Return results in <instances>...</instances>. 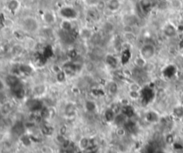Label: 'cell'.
<instances>
[{"label": "cell", "instance_id": "cell-1", "mask_svg": "<svg viewBox=\"0 0 183 153\" xmlns=\"http://www.w3.org/2000/svg\"><path fill=\"white\" fill-rule=\"evenodd\" d=\"M22 29L28 33H36L39 29V22L32 16L25 17L22 22Z\"/></svg>", "mask_w": 183, "mask_h": 153}, {"label": "cell", "instance_id": "cell-2", "mask_svg": "<svg viewBox=\"0 0 183 153\" xmlns=\"http://www.w3.org/2000/svg\"><path fill=\"white\" fill-rule=\"evenodd\" d=\"M59 14L62 18L64 20H75L78 18V12L75 8L72 6H63L61 9L59 10Z\"/></svg>", "mask_w": 183, "mask_h": 153}, {"label": "cell", "instance_id": "cell-3", "mask_svg": "<svg viewBox=\"0 0 183 153\" xmlns=\"http://www.w3.org/2000/svg\"><path fill=\"white\" fill-rule=\"evenodd\" d=\"M155 55V45L151 43H147L145 44L141 49H140V55L146 59V60H150L152 59Z\"/></svg>", "mask_w": 183, "mask_h": 153}, {"label": "cell", "instance_id": "cell-4", "mask_svg": "<svg viewBox=\"0 0 183 153\" xmlns=\"http://www.w3.org/2000/svg\"><path fill=\"white\" fill-rule=\"evenodd\" d=\"M155 96L154 90L149 87H145L140 90V98L144 103H148Z\"/></svg>", "mask_w": 183, "mask_h": 153}, {"label": "cell", "instance_id": "cell-5", "mask_svg": "<svg viewBox=\"0 0 183 153\" xmlns=\"http://www.w3.org/2000/svg\"><path fill=\"white\" fill-rule=\"evenodd\" d=\"M26 105L28 107V109L32 111V112H37V111H40L41 109H43V103L42 102L37 98H31L29 99L26 103Z\"/></svg>", "mask_w": 183, "mask_h": 153}, {"label": "cell", "instance_id": "cell-6", "mask_svg": "<svg viewBox=\"0 0 183 153\" xmlns=\"http://www.w3.org/2000/svg\"><path fill=\"white\" fill-rule=\"evenodd\" d=\"M164 35L166 38H174L178 33L177 27H175L172 23H168L164 28Z\"/></svg>", "mask_w": 183, "mask_h": 153}, {"label": "cell", "instance_id": "cell-7", "mask_svg": "<svg viewBox=\"0 0 183 153\" xmlns=\"http://www.w3.org/2000/svg\"><path fill=\"white\" fill-rule=\"evenodd\" d=\"M42 19L44 21L45 23H47V25H53L56 22V16L55 13L52 11H46L42 15Z\"/></svg>", "mask_w": 183, "mask_h": 153}, {"label": "cell", "instance_id": "cell-8", "mask_svg": "<svg viewBox=\"0 0 183 153\" xmlns=\"http://www.w3.org/2000/svg\"><path fill=\"white\" fill-rule=\"evenodd\" d=\"M5 82H6V85L8 87L12 88L14 87L15 85H17L18 83L21 82V79L15 74H9V75H7L6 76Z\"/></svg>", "mask_w": 183, "mask_h": 153}, {"label": "cell", "instance_id": "cell-9", "mask_svg": "<svg viewBox=\"0 0 183 153\" xmlns=\"http://www.w3.org/2000/svg\"><path fill=\"white\" fill-rule=\"evenodd\" d=\"M63 71H64L67 75L75 73L76 71H79V64L72 62V61L66 62L65 64H64V66H63Z\"/></svg>", "mask_w": 183, "mask_h": 153}, {"label": "cell", "instance_id": "cell-10", "mask_svg": "<svg viewBox=\"0 0 183 153\" xmlns=\"http://www.w3.org/2000/svg\"><path fill=\"white\" fill-rule=\"evenodd\" d=\"M59 37L62 39V41H64L65 44H71L74 41V36L72 35V31L68 32L61 29V31L59 32Z\"/></svg>", "mask_w": 183, "mask_h": 153}, {"label": "cell", "instance_id": "cell-11", "mask_svg": "<svg viewBox=\"0 0 183 153\" xmlns=\"http://www.w3.org/2000/svg\"><path fill=\"white\" fill-rule=\"evenodd\" d=\"M139 8H140V10H141V12H142L144 14L148 13L151 11V9L153 8L150 0H140V1H139Z\"/></svg>", "mask_w": 183, "mask_h": 153}, {"label": "cell", "instance_id": "cell-12", "mask_svg": "<svg viewBox=\"0 0 183 153\" xmlns=\"http://www.w3.org/2000/svg\"><path fill=\"white\" fill-rule=\"evenodd\" d=\"M21 6V2L19 0H8L6 3V7L11 13H15L19 10Z\"/></svg>", "mask_w": 183, "mask_h": 153}, {"label": "cell", "instance_id": "cell-13", "mask_svg": "<svg viewBox=\"0 0 183 153\" xmlns=\"http://www.w3.org/2000/svg\"><path fill=\"white\" fill-rule=\"evenodd\" d=\"M106 7L109 11L117 12L121 7V1L120 0H108Z\"/></svg>", "mask_w": 183, "mask_h": 153}, {"label": "cell", "instance_id": "cell-14", "mask_svg": "<svg viewBox=\"0 0 183 153\" xmlns=\"http://www.w3.org/2000/svg\"><path fill=\"white\" fill-rule=\"evenodd\" d=\"M105 61L107 65L111 68H116L118 65V60L116 59L115 56H114L113 55H106L105 56Z\"/></svg>", "mask_w": 183, "mask_h": 153}, {"label": "cell", "instance_id": "cell-15", "mask_svg": "<svg viewBox=\"0 0 183 153\" xmlns=\"http://www.w3.org/2000/svg\"><path fill=\"white\" fill-rule=\"evenodd\" d=\"M176 68H175V66L173 65H169L167 66L166 68L163 71V74H164V76L167 77V78H171L172 76L175 75V73H176Z\"/></svg>", "mask_w": 183, "mask_h": 153}, {"label": "cell", "instance_id": "cell-16", "mask_svg": "<svg viewBox=\"0 0 183 153\" xmlns=\"http://www.w3.org/2000/svg\"><path fill=\"white\" fill-rule=\"evenodd\" d=\"M123 128L125 129V131L129 133H135L137 130V125L136 123L131 120H127L125 122V124L123 125Z\"/></svg>", "mask_w": 183, "mask_h": 153}, {"label": "cell", "instance_id": "cell-17", "mask_svg": "<svg viewBox=\"0 0 183 153\" xmlns=\"http://www.w3.org/2000/svg\"><path fill=\"white\" fill-rule=\"evenodd\" d=\"M24 130H25V127L21 122H18L13 126V133L15 134L16 135H19V136H21L24 134Z\"/></svg>", "mask_w": 183, "mask_h": 153}, {"label": "cell", "instance_id": "cell-18", "mask_svg": "<svg viewBox=\"0 0 183 153\" xmlns=\"http://www.w3.org/2000/svg\"><path fill=\"white\" fill-rule=\"evenodd\" d=\"M127 117L125 116V115L123 114L122 112L121 113H119V114L115 115V118H114V124L116 125V126H121V125H124L125 124V122L127 121Z\"/></svg>", "mask_w": 183, "mask_h": 153}, {"label": "cell", "instance_id": "cell-19", "mask_svg": "<svg viewBox=\"0 0 183 153\" xmlns=\"http://www.w3.org/2000/svg\"><path fill=\"white\" fill-rule=\"evenodd\" d=\"M122 112L123 114L125 115L127 118H131V117H133L134 114H135V111H134V109L132 106H130V105H123L122 106Z\"/></svg>", "mask_w": 183, "mask_h": 153}, {"label": "cell", "instance_id": "cell-20", "mask_svg": "<svg viewBox=\"0 0 183 153\" xmlns=\"http://www.w3.org/2000/svg\"><path fill=\"white\" fill-rule=\"evenodd\" d=\"M130 57H131V53H130V51L129 49H123L122 55H121V61H122V64L124 65V64L128 63L130 59Z\"/></svg>", "mask_w": 183, "mask_h": 153}, {"label": "cell", "instance_id": "cell-21", "mask_svg": "<svg viewBox=\"0 0 183 153\" xmlns=\"http://www.w3.org/2000/svg\"><path fill=\"white\" fill-rule=\"evenodd\" d=\"M146 119L150 123H155L159 120V116L155 111H148L146 115Z\"/></svg>", "mask_w": 183, "mask_h": 153}, {"label": "cell", "instance_id": "cell-22", "mask_svg": "<svg viewBox=\"0 0 183 153\" xmlns=\"http://www.w3.org/2000/svg\"><path fill=\"white\" fill-rule=\"evenodd\" d=\"M46 90H47L46 86L43 85V84H39V85H37V86L34 87L33 93L35 95H37V96H40V95L44 94Z\"/></svg>", "mask_w": 183, "mask_h": 153}, {"label": "cell", "instance_id": "cell-23", "mask_svg": "<svg viewBox=\"0 0 183 153\" xmlns=\"http://www.w3.org/2000/svg\"><path fill=\"white\" fill-rule=\"evenodd\" d=\"M123 22L125 23V25H130V26H134L137 24L138 19L135 15H126L123 19Z\"/></svg>", "mask_w": 183, "mask_h": 153}, {"label": "cell", "instance_id": "cell-24", "mask_svg": "<svg viewBox=\"0 0 183 153\" xmlns=\"http://www.w3.org/2000/svg\"><path fill=\"white\" fill-rule=\"evenodd\" d=\"M19 67V71L20 73H22L23 75H30L32 73V68L28 64H21V65L18 66Z\"/></svg>", "mask_w": 183, "mask_h": 153}, {"label": "cell", "instance_id": "cell-25", "mask_svg": "<svg viewBox=\"0 0 183 153\" xmlns=\"http://www.w3.org/2000/svg\"><path fill=\"white\" fill-rule=\"evenodd\" d=\"M61 29L62 30H64V31H68V32L72 31V24L71 21L64 20L61 22Z\"/></svg>", "mask_w": 183, "mask_h": 153}, {"label": "cell", "instance_id": "cell-26", "mask_svg": "<svg viewBox=\"0 0 183 153\" xmlns=\"http://www.w3.org/2000/svg\"><path fill=\"white\" fill-rule=\"evenodd\" d=\"M84 107H85V109L87 111H89V112H93L96 110L97 109V105L93 101H91V100H88V101H86V103L84 104Z\"/></svg>", "mask_w": 183, "mask_h": 153}, {"label": "cell", "instance_id": "cell-27", "mask_svg": "<svg viewBox=\"0 0 183 153\" xmlns=\"http://www.w3.org/2000/svg\"><path fill=\"white\" fill-rule=\"evenodd\" d=\"M104 117H105V119H106V120L107 122H112V121H114V118H115V113L112 110V109H107L105 111V114H104Z\"/></svg>", "mask_w": 183, "mask_h": 153}, {"label": "cell", "instance_id": "cell-28", "mask_svg": "<svg viewBox=\"0 0 183 153\" xmlns=\"http://www.w3.org/2000/svg\"><path fill=\"white\" fill-rule=\"evenodd\" d=\"M147 60L144 59L141 55H139V57L136 58L135 60V65L137 68H140V69H144L146 65H147Z\"/></svg>", "mask_w": 183, "mask_h": 153}, {"label": "cell", "instance_id": "cell-29", "mask_svg": "<svg viewBox=\"0 0 183 153\" xmlns=\"http://www.w3.org/2000/svg\"><path fill=\"white\" fill-rule=\"evenodd\" d=\"M107 90H108L109 93H111V94H116L118 93V90H119V87L115 82H110L107 87Z\"/></svg>", "mask_w": 183, "mask_h": 153}, {"label": "cell", "instance_id": "cell-30", "mask_svg": "<svg viewBox=\"0 0 183 153\" xmlns=\"http://www.w3.org/2000/svg\"><path fill=\"white\" fill-rule=\"evenodd\" d=\"M66 76L67 74L63 70L59 71V72L56 73V79L58 83L64 82L66 80Z\"/></svg>", "mask_w": 183, "mask_h": 153}, {"label": "cell", "instance_id": "cell-31", "mask_svg": "<svg viewBox=\"0 0 183 153\" xmlns=\"http://www.w3.org/2000/svg\"><path fill=\"white\" fill-rule=\"evenodd\" d=\"M20 140H21V142H22V143L24 146H30V144L32 142L31 138L29 135H25V134H23L22 135L20 136Z\"/></svg>", "mask_w": 183, "mask_h": 153}, {"label": "cell", "instance_id": "cell-32", "mask_svg": "<svg viewBox=\"0 0 183 153\" xmlns=\"http://www.w3.org/2000/svg\"><path fill=\"white\" fill-rule=\"evenodd\" d=\"M79 145L82 150H86L87 148H89L90 145H93V144L91 143V141L88 138H82L79 142Z\"/></svg>", "mask_w": 183, "mask_h": 153}, {"label": "cell", "instance_id": "cell-33", "mask_svg": "<svg viewBox=\"0 0 183 153\" xmlns=\"http://www.w3.org/2000/svg\"><path fill=\"white\" fill-rule=\"evenodd\" d=\"M182 1L181 0H171L170 6L174 10H180L182 7Z\"/></svg>", "mask_w": 183, "mask_h": 153}, {"label": "cell", "instance_id": "cell-34", "mask_svg": "<svg viewBox=\"0 0 183 153\" xmlns=\"http://www.w3.org/2000/svg\"><path fill=\"white\" fill-rule=\"evenodd\" d=\"M53 55V51H52V48H51V46L49 45H47V46H46L43 51H42V53H41V56H42V58H48V57H51Z\"/></svg>", "mask_w": 183, "mask_h": 153}, {"label": "cell", "instance_id": "cell-35", "mask_svg": "<svg viewBox=\"0 0 183 153\" xmlns=\"http://www.w3.org/2000/svg\"><path fill=\"white\" fill-rule=\"evenodd\" d=\"M65 114L69 117L73 116L75 114V106L72 103L67 104L66 107H65Z\"/></svg>", "mask_w": 183, "mask_h": 153}, {"label": "cell", "instance_id": "cell-36", "mask_svg": "<svg viewBox=\"0 0 183 153\" xmlns=\"http://www.w3.org/2000/svg\"><path fill=\"white\" fill-rule=\"evenodd\" d=\"M1 112H2V114L6 115L8 114L10 111H11L12 107H11V104L8 103H5L2 104V106H1Z\"/></svg>", "mask_w": 183, "mask_h": 153}, {"label": "cell", "instance_id": "cell-37", "mask_svg": "<svg viewBox=\"0 0 183 153\" xmlns=\"http://www.w3.org/2000/svg\"><path fill=\"white\" fill-rule=\"evenodd\" d=\"M173 115L176 118H182L183 117V107L181 106H178L173 109Z\"/></svg>", "mask_w": 183, "mask_h": 153}, {"label": "cell", "instance_id": "cell-38", "mask_svg": "<svg viewBox=\"0 0 183 153\" xmlns=\"http://www.w3.org/2000/svg\"><path fill=\"white\" fill-rule=\"evenodd\" d=\"M104 29H105V32L106 33H111L114 31V24L111 23V22H107L105 23V25H104Z\"/></svg>", "mask_w": 183, "mask_h": 153}, {"label": "cell", "instance_id": "cell-39", "mask_svg": "<svg viewBox=\"0 0 183 153\" xmlns=\"http://www.w3.org/2000/svg\"><path fill=\"white\" fill-rule=\"evenodd\" d=\"M41 132L44 134L45 135H50L53 133V129H52L51 126L44 125V126H41Z\"/></svg>", "mask_w": 183, "mask_h": 153}, {"label": "cell", "instance_id": "cell-40", "mask_svg": "<svg viewBox=\"0 0 183 153\" xmlns=\"http://www.w3.org/2000/svg\"><path fill=\"white\" fill-rule=\"evenodd\" d=\"M111 109H112V110L115 113V115H117L122 112V105H121V104H119V103H114L112 105Z\"/></svg>", "mask_w": 183, "mask_h": 153}, {"label": "cell", "instance_id": "cell-41", "mask_svg": "<svg viewBox=\"0 0 183 153\" xmlns=\"http://www.w3.org/2000/svg\"><path fill=\"white\" fill-rule=\"evenodd\" d=\"M129 89H130V91H140L141 87L139 86V84L138 82H134L131 83L129 86Z\"/></svg>", "mask_w": 183, "mask_h": 153}, {"label": "cell", "instance_id": "cell-42", "mask_svg": "<svg viewBox=\"0 0 183 153\" xmlns=\"http://www.w3.org/2000/svg\"><path fill=\"white\" fill-rule=\"evenodd\" d=\"M85 4L90 7H96L97 4L100 2V0H84Z\"/></svg>", "mask_w": 183, "mask_h": 153}, {"label": "cell", "instance_id": "cell-43", "mask_svg": "<svg viewBox=\"0 0 183 153\" xmlns=\"http://www.w3.org/2000/svg\"><path fill=\"white\" fill-rule=\"evenodd\" d=\"M129 95L131 99L137 100V99L140 98V91H130Z\"/></svg>", "mask_w": 183, "mask_h": 153}, {"label": "cell", "instance_id": "cell-44", "mask_svg": "<svg viewBox=\"0 0 183 153\" xmlns=\"http://www.w3.org/2000/svg\"><path fill=\"white\" fill-rule=\"evenodd\" d=\"M22 52V47L21 46V45H15V46H14V47H13V53H14V55H20Z\"/></svg>", "mask_w": 183, "mask_h": 153}, {"label": "cell", "instance_id": "cell-45", "mask_svg": "<svg viewBox=\"0 0 183 153\" xmlns=\"http://www.w3.org/2000/svg\"><path fill=\"white\" fill-rule=\"evenodd\" d=\"M97 7V11H103L105 8L106 7V5L104 3V2H102L101 0H100V2L97 4V6H96Z\"/></svg>", "mask_w": 183, "mask_h": 153}, {"label": "cell", "instance_id": "cell-46", "mask_svg": "<svg viewBox=\"0 0 183 153\" xmlns=\"http://www.w3.org/2000/svg\"><path fill=\"white\" fill-rule=\"evenodd\" d=\"M69 55H70V57L72 59H74V58H76L78 56V53L76 52V50H71L70 53H69Z\"/></svg>", "mask_w": 183, "mask_h": 153}, {"label": "cell", "instance_id": "cell-47", "mask_svg": "<svg viewBox=\"0 0 183 153\" xmlns=\"http://www.w3.org/2000/svg\"><path fill=\"white\" fill-rule=\"evenodd\" d=\"M5 87H6V82H5L3 79L0 78V92L5 88Z\"/></svg>", "mask_w": 183, "mask_h": 153}, {"label": "cell", "instance_id": "cell-48", "mask_svg": "<svg viewBox=\"0 0 183 153\" xmlns=\"http://www.w3.org/2000/svg\"><path fill=\"white\" fill-rule=\"evenodd\" d=\"M166 142H168V143H172V142H173V137H172V135H169L167 136Z\"/></svg>", "mask_w": 183, "mask_h": 153}, {"label": "cell", "instance_id": "cell-49", "mask_svg": "<svg viewBox=\"0 0 183 153\" xmlns=\"http://www.w3.org/2000/svg\"><path fill=\"white\" fill-rule=\"evenodd\" d=\"M53 70H54V71H55V73H57V72H59L60 71H62L63 69H61V68H59L58 66H54V68H53Z\"/></svg>", "mask_w": 183, "mask_h": 153}, {"label": "cell", "instance_id": "cell-50", "mask_svg": "<svg viewBox=\"0 0 183 153\" xmlns=\"http://www.w3.org/2000/svg\"><path fill=\"white\" fill-rule=\"evenodd\" d=\"M27 1H33V0H27Z\"/></svg>", "mask_w": 183, "mask_h": 153}, {"label": "cell", "instance_id": "cell-51", "mask_svg": "<svg viewBox=\"0 0 183 153\" xmlns=\"http://www.w3.org/2000/svg\"><path fill=\"white\" fill-rule=\"evenodd\" d=\"M182 64H183V59H182Z\"/></svg>", "mask_w": 183, "mask_h": 153}]
</instances>
